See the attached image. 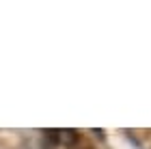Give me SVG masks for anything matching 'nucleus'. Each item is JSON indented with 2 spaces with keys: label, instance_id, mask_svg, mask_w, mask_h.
Masks as SVG:
<instances>
[{
  "label": "nucleus",
  "instance_id": "1",
  "mask_svg": "<svg viewBox=\"0 0 151 149\" xmlns=\"http://www.w3.org/2000/svg\"><path fill=\"white\" fill-rule=\"evenodd\" d=\"M41 149H69L78 143L76 130H41Z\"/></svg>",
  "mask_w": 151,
  "mask_h": 149
},
{
  "label": "nucleus",
  "instance_id": "2",
  "mask_svg": "<svg viewBox=\"0 0 151 149\" xmlns=\"http://www.w3.org/2000/svg\"><path fill=\"white\" fill-rule=\"evenodd\" d=\"M86 149H93V147H86Z\"/></svg>",
  "mask_w": 151,
  "mask_h": 149
}]
</instances>
